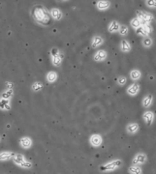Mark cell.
<instances>
[{"label": "cell", "instance_id": "9a60e30c", "mask_svg": "<svg viewBox=\"0 0 156 174\" xmlns=\"http://www.w3.org/2000/svg\"><path fill=\"white\" fill-rule=\"evenodd\" d=\"M143 119L146 126H151L154 121V113L152 111H144L143 114Z\"/></svg>", "mask_w": 156, "mask_h": 174}, {"label": "cell", "instance_id": "d4e9b609", "mask_svg": "<svg viewBox=\"0 0 156 174\" xmlns=\"http://www.w3.org/2000/svg\"><path fill=\"white\" fill-rule=\"evenodd\" d=\"M142 78V73L139 71V70H132L130 72V78L134 81H137L139 80L140 78Z\"/></svg>", "mask_w": 156, "mask_h": 174}, {"label": "cell", "instance_id": "44dd1931", "mask_svg": "<svg viewBox=\"0 0 156 174\" xmlns=\"http://www.w3.org/2000/svg\"><path fill=\"white\" fill-rule=\"evenodd\" d=\"M119 49H120V50L124 53H128L130 52L131 49H132V47H131V44L128 42L127 40H121L120 44H119Z\"/></svg>", "mask_w": 156, "mask_h": 174}, {"label": "cell", "instance_id": "8fae6325", "mask_svg": "<svg viewBox=\"0 0 156 174\" xmlns=\"http://www.w3.org/2000/svg\"><path fill=\"white\" fill-rule=\"evenodd\" d=\"M14 155H15V152L13 151H9V150L0 151V162H5L8 161H12Z\"/></svg>", "mask_w": 156, "mask_h": 174}, {"label": "cell", "instance_id": "3957f363", "mask_svg": "<svg viewBox=\"0 0 156 174\" xmlns=\"http://www.w3.org/2000/svg\"><path fill=\"white\" fill-rule=\"evenodd\" d=\"M50 57L51 65L56 68H59L64 60V53L58 48L53 47L50 49Z\"/></svg>", "mask_w": 156, "mask_h": 174}, {"label": "cell", "instance_id": "ba28073f", "mask_svg": "<svg viewBox=\"0 0 156 174\" xmlns=\"http://www.w3.org/2000/svg\"><path fill=\"white\" fill-rule=\"evenodd\" d=\"M88 141L92 147H99V146H101L103 143V137L99 134H93L89 136Z\"/></svg>", "mask_w": 156, "mask_h": 174}, {"label": "cell", "instance_id": "5b68a950", "mask_svg": "<svg viewBox=\"0 0 156 174\" xmlns=\"http://www.w3.org/2000/svg\"><path fill=\"white\" fill-rule=\"evenodd\" d=\"M137 17L141 21L143 24H150V22L154 20V17L151 14L145 12V11H137Z\"/></svg>", "mask_w": 156, "mask_h": 174}, {"label": "cell", "instance_id": "f1b7e54d", "mask_svg": "<svg viewBox=\"0 0 156 174\" xmlns=\"http://www.w3.org/2000/svg\"><path fill=\"white\" fill-rule=\"evenodd\" d=\"M118 33L120 34L121 36H127L128 33H129V28H128L127 25L121 24L120 28H119V30H118Z\"/></svg>", "mask_w": 156, "mask_h": 174}, {"label": "cell", "instance_id": "8992f818", "mask_svg": "<svg viewBox=\"0 0 156 174\" xmlns=\"http://www.w3.org/2000/svg\"><path fill=\"white\" fill-rule=\"evenodd\" d=\"M19 144L21 146V148H22L24 150H28L33 146V140L30 136L24 135V136H22L19 139Z\"/></svg>", "mask_w": 156, "mask_h": 174}, {"label": "cell", "instance_id": "7c38bea8", "mask_svg": "<svg viewBox=\"0 0 156 174\" xmlns=\"http://www.w3.org/2000/svg\"><path fill=\"white\" fill-rule=\"evenodd\" d=\"M140 89H141V86L139 83H133L131 85H129L127 87V90H126V93L129 95V96H137L140 92Z\"/></svg>", "mask_w": 156, "mask_h": 174}, {"label": "cell", "instance_id": "52a82bcc", "mask_svg": "<svg viewBox=\"0 0 156 174\" xmlns=\"http://www.w3.org/2000/svg\"><path fill=\"white\" fill-rule=\"evenodd\" d=\"M146 160H148V156H146L144 153H137L132 160V163H133V166L141 167L142 164L146 162Z\"/></svg>", "mask_w": 156, "mask_h": 174}, {"label": "cell", "instance_id": "277c9868", "mask_svg": "<svg viewBox=\"0 0 156 174\" xmlns=\"http://www.w3.org/2000/svg\"><path fill=\"white\" fill-rule=\"evenodd\" d=\"M122 167V161L121 160H114L109 162L103 163L99 167V170L101 172H109V171H114Z\"/></svg>", "mask_w": 156, "mask_h": 174}, {"label": "cell", "instance_id": "603a6c76", "mask_svg": "<svg viewBox=\"0 0 156 174\" xmlns=\"http://www.w3.org/2000/svg\"><path fill=\"white\" fill-rule=\"evenodd\" d=\"M119 28H120V24H119L118 21H111L108 25V31L110 33H115L119 30Z\"/></svg>", "mask_w": 156, "mask_h": 174}, {"label": "cell", "instance_id": "ffe728a7", "mask_svg": "<svg viewBox=\"0 0 156 174\" xmlns=\"http://www.w3.org/2000/svg\"><path fill=\"white\" fill-rule=\"evenodd\" d=\"M14 96H15L14 89H5L0 93V99H4V100H12Z\"/></svg>", "mask_w": 156, "mask_h": 174}, {"label": "cell", "instance_id": "d6a6232c", "mask_svg": "<svg viewBox=\"0 0 156 174\" xmlns=\"http://www.w3.org/2000/svg\"><path fill=\"white\" fill-rule=\"evenodd\" d=\"M1 141H2V137H1V135H0V143H1Z\"/></svg>", "mask_w": 156, "mask_h": 174}, {"label": "cell", "instance_id": "484cf974", "mask_svg": "<svg viewBox=\"0 0 156 174\" xmlns=\"http://www.w3.org/2000/svg\"><path fill=\"white\" fill-rule=\"evenodd\" d=\"M142 44L144 48L146 49H149L151 48V45H153V40L149 37V36H146V37H144L142 40Z\"/></svg>", "mask_w": 156, "mask_h": 174}, {"label": "cell", "instance_id": "9c48e42d", "mask_svg": "<svg viewBox=\"0 0 156 174\" xmlns=\"http://www.w3.org/2000/svg\"><path fill=\"white\" fill-rule=\"evenodd\" d=\"M135 31H136L137 35L142 36V37H146V36H149L153 31V28L150 24H143L140 28H138Z\"/></svg>", "mask_w": 156, "mask_h": 174}, {"label": "cell", "instance_id": "cb8c5ba5", "mask_svg": "<svg viewBox=\"0 0 156 174\" xmlns=\"http://www.w3.org/2000/svg\"><path fill=\"white\" fill-rule=\"evenodd\" d=\"M43 89H44V84L41 81H34L32 83V85H31V90L34 93L41 92Z\"/></svg>", "mask_w": 156, "mask_h": 174}, {"label": "cell", "instance_id": "d6986e66", "mask_svg": "<svg viewBox=\"0 0 156 174\" xmlns=\"http://www.w3.org/2000/svg\"><path fill=\"white\" fill-rule=\"evenodd\" d=\"M103 44H104V39L99 35L94 36V37L92 38V40H91V47H92L93 49H98Z\"/></svg>", "mask_w": 156, "mask_h": 174}, {"label": "cell", "instance_id": "4316f807", "mask_svg": "<svg viewBox=\"0 0 156 174\" xmlns=\"http://www.w3.org/2000/svg\"><path fill=\"white\" fill-rule=\"evenodd\" d=\"M130 24H131V26L133 27V28H134L135 30H137L138 28H140V27L142 26V22H141V21H140L139 19H138L137 16L131 20Z\"/></svg>", "mask_w": 156, "mask_h": 174}, {"label": "cell", "instance_id": "4fadbf2b", "mask_svg": "<svg viewBox=\"0 0 156 174\" xmlns=\"http://www.w3.org/2000/svg\"><path fill=\"white\" fill-rule=\"evenodd\" d=\"M108 57V53L106 50L104 49H100V50H97L94 55H93V60L96 61V62H102V61H105Z\"/></svg>", "mask_w": 156, "mask_h": 174}, {"label": "cell", "instance_id": "2e32d148", "mask_svg": "<svg viewBox=\"0 0 156 174\" xmlns=\"http://www.w3.org/2000/svg\"><path fill=\"white\" fill-rule=\"evenodd\" d=\"M58 78V74L56 71H49L46 75V81L50 84L54 83Z\"/></svg>", "mask_w": 156, "mask_h": 174}, {"label": "cell", "instance_id": "5bb4252c", "mask_svg": "<svg viewBox=\"0 0 156 174\" xmlns=\"http://www.w3.org/2000/svg\"><path fill=\"white\" fill-rule=\"evenodd\" d=\"M12 109V100L0 99V111H10Z\"/></svg>", "mask_w": 156, "mask_h": 174}, {"label": "cell", "instance_id": "4dcf8cb0", "mask_svg": "<svg viewBox=\"0 0 156 174\" xmlns=\"http://www.w3.org/2000/svg\"><path fill=\"white\" fill-rule=\"evenodd\" d=\"M144 3L149 8H156V0H149V1H144Z\"/></svg>", "mask_w": 156, "mask_h": 174}, {"label": "cell", "instance_id": "f546056e", "mask_svg": "<svg viewBox=\"0 0 156 174\" xmlns=\"http://www.w3.org/2000/svg\"><path fill=\"white\" fill-rule=\"evenodd\" d=\"M116 82H117V84L118 85H120V86H123L124 84H126V82H127V78L125 77H118L117 79H116Z\"/></svg>", "mask_w": 156, "mask_h": 174}, {"label": "cell", "instance_id": "e0dca14e", "mask_svg": "<svg viewBox=\"0 0 156 174\" xmlns=\"http://www.w3.org/2000/svg\"><path fill=\"white\" fill-rule=\"evenodd\" d=\"M95 7L99 11H107L111 7V2L106 1V0H99V1L95 3Z\"/></svg>", "mask_w": 156, "mask_h": 174}, {"label": "cell", "instance_id": "83f0119b", "mask_svg": "<svg viewBox=\"0 0 156 174\" xmlns=\"http://www.w3.org/2000/svg\"><path fill=\"white\" fill-rule=\"evenodd\" d=\"M129 173L130 174H142L143 170H142L141 167H139V166H131L129 167Z\"/></svg>", "mask_w": 156, "mask_h": 174}, {"label": "cell", "instance_id": "30bf717a", "mask_svg": "<svg viewBox=\"0 0 156 174\" xmlns=\"http://www.w3.org/2000/svg\"><path fill=\"white\" fill-rule=\"evenodd\" d=\"M49 12H50V16L51 17V20L54 21H60L64 16L63 12L60 10L59 8H56V7L51 8L49 10Z\"/></svg>", "mask_w": 156, "mask_h": 174}, {"label": "cell", "instance_id": "6da1fadb", "mask_svg": "<svg viewBox=\"0 0 156 174\" xmlns=\"http://www.w3.org/2000/svg\"><path fill=\"white\" fill-rule=\"evenodd\" d=\"M30 16L32 21L42 27H48L51 24L50 12L43 4H34L30 8Z\"/></svg>", "mask_w": 156, "mask_h": 174}, {"label": "cell", "instance_id": "ac0fdd59", "mask_svg": "<svg viewBox=\"0 0 156 174\" xmlns=\"http://www.w3.org/2000/svg\"><path fill=\"white\" fill-rule=\"evenodd\" d=\"M140 130V126L138 123H129V124H127L126 126V132L129 134H137L138 132H139Z\"/></svg>", "mask_w": 156, "mask_h": 174}, {"label": "cell", "instance_id": "7402d4cb", "mask_svg": "<svg viewBox=\"0 0 156 174\" xmlns=\"http://www.w3.org/2000/svg\"><path fill=\"white\" fill-rule=\"evenodd\" d=\"M153 104V96L151 94H149L144 97L143 101H142V106L145 108H149L152 106Z\"/></svg>", "mask_w": 156, "mask_h": 174}, {"label": "cell", "instance_id": "1f68e13d", "mask_svg": "<svg viewBox=\"0 0 156 174\" xmlns=\"http://www.w3.org/2000/svg\"><path fill=\"white\" fill-rule=\"evenodd\" d=\"M15 84L12 81H6L5 82V89H14Z\"/></svg>", "mask_w": 156, "mask_h": 174}, {"label": "cell", "instance_id": "7a4b0ae2", "mask_svg": "<svg viewBox=\"0 0 156 174\" xmlns=\"http://www.w3.org/2000/svg\"><path fill=\"white\" fill-rule=\"evenodd\" d=\"M12 162L22 169L29 170L33 167V163L22 153H15Z\"/></svg>", "mask_w": 156, "mask_h": 174}]
</instances>
